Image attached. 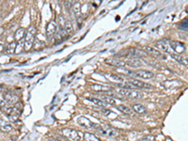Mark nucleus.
Listing matches in <instances>:
<instances>
[{
    "label": "nucleus",
    "mask_w": 188,
    "mask_h": 141,
    "mask_svg": "<svg viewBox=\"0 0 188 141\" xmlns=\"http://www.w3.org/2000/svg\"><path fill=\"white\" fill-rule=\"evenodd\" d=\"M119 72L120 73H124V74H126V75H133L134 74V72H132V71H130V70H127V69H124V67H122V68H119Z\"/></svg>",
    "instance_id": "obj_32"
},
{
    "label": "nucleus",
    "mask_w": 188,
    "mask_h": 141,
    "mask_svg": "<svg viewBox=\"0 0 188 141\" xmlns=\"http://www.w3.org/2000/svg\"><path fill=\"white\" fill-rule=\"evenodd\" d=\"M48 141H63V140H60V139H58V138H49Z\"/></svg>",
    "instance_id": "obj_34"
},
{
    "label": "nucleus",
    "mask_w": 188,
    "mask_h": 141,
    "mask_svg": "<svg viewBox=\"0 0 188 141\" xmlns=\"http://www.w3.org/2000/svg\"><path fill=\"white\" fill-rule=\"evenodd\" d=\"M135 77L137 78H142V79H145V80H149V79H152L153 78L154 74L153 73L150 72V71H146V70H140V71H137L135 73H134V74Z\"/></svg>",
    "instance_id": "obj_9"
},
{
    "label": "nucleus",
    "mask_w": 188,
    "mask_h": 141,
    "mask_svg": "<svg viewBox=\"0 0 188 141\" xmlns=\"http://www.w3.org/2000/svg\"><path fill=\"white\" fill-rule=\"evenodd\" d=\"M64 29H65V32L66 34L69 36L71 35L73 32V24L70 22V21H66L65 22V26H64Z\"/></svg>",
    "instance_id": "obj_25"
},
{
    "label": "nucleus",
    "mask_w": 188,
    "mask_h": 141,
    "mask_svg": "<svg viewBox=\"0 0 188 141\" xmlns=\"http://www.w3.org/2000/svg\"><path fill=\"white\" fill-rule=\"evenodd\" d=\"M35 37H36V27L34 26H31L26 35V39L24 40V47L26 51H29L34 43L35 40Z\"/></svg>",
    "instance_id": "obj_1"
},
{
    "label": "nucleus",
    "mask_w": 188,
    "mask_h": 141,
    "mask_svg": "<svg viewBox=\"0 0 188 141\" xmlns=\"http://www.w3.org/2000/svg\"><path fill=\"white\" fill-rule=\"evenodd\" d=\"M171 57L174 59H176L179 63H181V64H183V65H187V58L186 57H184V56H181V55H180V54H171Z\"/></svg>",
    "instance_id": "obj_20"
},
{
    "label": "nucleus",
    "mask_w": 188,
    "mask_h": 141,
    "mask_svg": "<svg viewBox=\"0 0 188 141\" xmlns=\"http://www.w3.org/2000/svg\"><path fill=\"white\" fill-rule=\"evenodd\" d=\"M133 111H134L135 113L139 114V115H143L147 113V109L144 106L140 105V104H134L133 106Z\"/></svg>",
    "instance_id": "obj_18"
},
{
    "label": "nucleus",
    "mask_w": 188,
    "mask_h": 141,
    "mask_svg": "<svg viewBox=\"0 0 188 141\" xmlns=\"http://www.w3.org/2000/svg\"><path fill=\"white\" fill-rule=\"evenodd\" d=\"M118 109L120 111V112H122L123 114H125V115H133V109L132 108H130V107H128L127 106H124V105H119L118 106Z\"/></svg>",
    "instance_id": "obj_21"
},
{
    "label": "nucleus",
    "mask_w": 188,
    "mask_h": 141,
    "mask_svg": "<svg viewBox=\"0 0 188 141\" xmlns=\"http://www.w3.org/2000/svg\"><path fill=\"white\" fill-rule=\"evenodd\" d=\"M17 42H18V43H17V45H16L15 52L18 54V53H21V52H22V48H23V46H24V39L21 40H19V41H17Z\"/></svg>",
    "instance_id": "obj_29"
},
{
    "label": "nucleus",
    "mask_w": 188,
    "mask_h": 141,
    "mask_svg": "<svg viewBox=\"0 0 188 141\" xmlns=\"http://www.w3.org/2000/svg\"><path fill=\"white\" fill-rule=\"evenodd\" d=\"M100 131L104 135L108 136L110 138H114V137H117L119 135V130H117L116 128H113V127H107L106 129L101 128Z\"/></svg>",
    "instance_id": "obj_13"
},
{
    "label": "nucleus",
    "mask_w": 188,
    "mask_h": 141,
    "mask_svg": "<svg viewBox=\"0 0 188 141\" xmlns=\"http://www.w3.org/2000/svg\"><path fill=\"white\" fill-rule=\"evenodd\" d=\"M170 47L177 53V54H182L185 51V46L183 43L176 40H169Z\"/></svg>",
    "instance_id": "obj_10"
},
{
    "label": "nucleus",
    "mask_w": 188,
    "mask_h": 141,
    "mask_svg": "<svg viewBox=\"0 0 188 141\" xmlns=\"http://www.w3.org/2000/svg\"><path fill=\"white\" fill-rule=\"evenodd\" d=\"M73 12L77 18V21H78V25H81V22H82V17H81V4L79 2H76L74 5H73Z\"/></svg>",
    "instance_id": "obj_15"
},
{
    "label": "nucleus",
    "mask_w": 188,
    "mask_h": 141,
    "mask_svg": "<svg viewBox=\"0 0 188 141\" xmlns=\"http://www.w3.org/2000/svg\"><path fill=\"white\" fill-rule=\"evenodd\" d=\"M15 48H16V44L15 42H11L8 44V46L6 47V53L7 54H13L15 52Z\"/></svg>",
    "instance_id": "obj_27"
},
{
    "label": "nucleus",
    "mask_w": 188,
    "mask_h": 141,
    "mask_svg": "<svg viewBox=\"0 0 188 141\" xmlns=\"http://www.w3.org/2000/svg\"><path fill=\"white\" fill-rule=\"evenodd\" d=\"M120 94L130 99H141L143 97V94L134 88H120Z\"/></svg>",
    "instance_id": "obj_3"
},
{
    "label": "nucleus",
    "mask_w": 188,
    "mask_h": 141,
    "mask_svg": "<svg viewBox=\"0 0 188 141\" xmlns=\"http://www.w3.org/2000/svg\"><path fill=\"white\" fill-rule=\"evenodd\" d=\"M33 45H34V48H35L36 50H39V49H41V48H42V44H41V42H40L38 39H36V40H34Z\"/></svg>",
    "instance_id": "obj_31"
},
{
    "label": "nucleus",
    "mask_w": 188,
    "mask_h": 141,
    "mask_svg": "<svg viewBox=\"0 0 188 141\" xmlns=\"http://www.w3.org/2000/svg\"><path fill=\"white\" fill-rule=\"evenodd\" d=\"M25 36H26V29L23 27H20L16 30V32L14 34V39L16 40V41H19V40H23Z\"/></svg>",
    "instance_id": "obj_19"
},
{
    "label": "nucleus",
    "mask_w": 188,
    "mask_h": 141,
    "mask_svg": "<svg viewBox=\"0 0 188 141\" xmlns=\"http://www.w3.org/2000/svg\"><path fill=\"white\" fill-rule=\"evenodd\" d=\"M154 140H155L154 136L149 135V136H146V137H144V138H142V139H140V140H138V141H154Z\"/></svg>",
    "instance_id": "obj_33"
},
{
    "label": "nucleus",
    "mask_w": 188,
    "mask_h": 141,
    "mask_svg": "<svg viewBox=\"0 0 188 141\" xmlns=\"http://www.w3.org/2000/svg\"><path fill=\"white\" fill-rule=\"evenodd\" d=\"M126 65H129V66L134 67V68H138V67H140L142 64H141L140 60L134 59H131V60H129L128 62H126Z\"/></svg>",
    "instance_id": "obj_26"
},
{
    "label": "nucleus",
    "mask_w": 188,
    "mask_h": 141,
    "mask_svg": "<svg viewBox=\"0 0 188 141\" xmlns=\"http://www.w3.org/2000/svg\"><path fill=\"white\" fill-rule=\"evenodd\" d=\"M77 123L84 127V128H87V129H96V130H101L102 127H100L98 124L96 123H93L91 120H89L88 119H87L86 117H79L77 119Z\"/></svg>",
    "instance_id": "obj_4"
},
{
    "label": "nucleus",
    "mask_w": 188,
    "mask_h": 141,
    "mask_svg": "<svg viewBox=\"0 0 188 141\" xmlns=\"http://www.w3.org/2000/svg\"><path fill=\"white\" fill-rule=\"evenodd\" d=\"M4 92L0 91V107L4 108L6 106V102H5V97H4Z\"/></svg>",
    "instance_id": "obj_30"
},
{
    "label": "nucleus",
    "mask_w": 188,
    "mask_h": 141,
    "mask_svg": "<svg viewBox=\"0 0 188 141\" xmlns=\"http://www.w3.org/2000/svg\"><path fill=\"white\" fill-rule=\"evenodd\" d=\"M0 130L3 131V132L8 133V132L12 131L13 128H12V126L9 122H7L6 120H4L2 119H0Z\"/></svg>",
    "instance_id": "obj_16"
},
{
    "label": "nucleus",
    "mask_w": 188,
    "mask_h": 141,
    "mask_svg": "<svg viewBox=\"0 0 188 141\" xmlns=\"http://www.w3.org/2000/svg\"><path fill=\"white\" fill-rule=\"evenodd\" d=\"M128 86L132 87L133 88H144V89H152L153 87L150 84H147L143 81H140L137 79H130L127 81Z\"/></svg>",
    "instance_id": "obj_6"
},
{
    "label": "nucleus",
    "mask_w": 188,
    "mask_h": 141,
    "mask_svg": "<svg viewBox=\"0 0 188 141\" xmlns=\"http://www.w3.org/2000/svg\"><path fill=\"white\" fill-rule=\"evenodd\" d=\"M22 104L19 102H17L14 106H12V109L9 113V118L12 121H17L22 112Z\"/></svg>",
    "instance_id": "obj_5"
},
{
    "label": "nucleus",
    "mask_w": 188,
    "mask_h": 141,
    "mask_svg": "<svg viewBox=\"0 0 188 141\" xmlns=\"http://www.w3.org/2000/svg\"><path fill=\"white\" fill-rule=\"evenodd\" d=\"M106 62V64H108L110 66H115L117 68H122V67L126 66V62L117 60V59H107Z\"/></svg>",
    "instance_id": "obj_17"
},
{
    "label": "nucleus",
    "mask_w": 188,
    "mask_h": 141,
    "mask_svg": "<svg viewBox=\"0 0 188 141\" xmlns=\"http://www.w3.org/2000/svg\"><path fill=\"white\" fill-rule=\"evenodd\" d=\"M144 53H147L149 55H153V56H155V57H159L161 56V52L158 51L156 48H153V47H151V46H144L141 48Z\"/></svg>",
    "instance_id": "obj_14"
},
{
    "label": "nucleus",
    "mask_w": 188,
    "mask_h": 141,
    "mask_svg": "<svg viewBox=\"0 0 188 141\" xmlns=\"http://www.w3.org/2000/svg\"><path fill=\"white\" fill-rule=\"evenodd\" d=\"M87 99H88V101H90L91 103L95 104V105H97V106H101V107H103V108H106V106H107L106 103H104L103 101H101L100 99H97V98L89 97V98H87Z\"/></svg>",
    "instance_id": "obj_23"
},
{
    "label": "nucleus",
    "mask_w": 188,
    "mask_h": 141,
    "mask_svg": "<svg viewBox=\"0 0 188 141\" xmlns=\"http://www.w3.org/2000/svg\"><path fill=\"white\" fill-rule=\"evenodd\" d=\"M84 140L85 141H101L97 136H95L92 134H89V133H86L84 134Z\"/></svg>",
    "instance_id": "obj_24"
},
{
    "label": "nucleus",
    "mask_w": 188,
    "mask_h": 141,
    "mask_svg": "<svg viewBox=\"0 0 188 141\" xmlns=\"http://www.w3.org/2000/svg\"><path fill=\"white\" fill-rule=\"evenodd\" d=\"M58 30V24L56 21H51L46 27V35L48 38H52Z\"/></svg>",
    "instance_id": "obj_12"
},
{
    "label": "nucleus",
    "mask_w": 188,
    "mask_h": 141,
    "mask_svg": "<svg viewBox=\"0 0 188 141\" xmlns=\"http://www.w3.org/2000/svg\"><path fill=\"white\" fill-rule=\"evenodd\" d=\"M112 81H115V82H118V83H124V79L117 74H114V73H110L107 75Z\"/></svg>",
    "instance_id": "obj_28"
},
{
    "label": "nucleus",
    "mask_w": 188,
    "mask_h": 141,
    "mask_svg": "<svg viewBox=\"0 0 188 141\" xmlns=\"http://www.w3.org/2000/svg\"><path fill=\"white\" fill-rule=\"evenodd\" d=\"M156 49L158 51H162V52H166V53H169L170 52V43L168 40H158L154 43Z\"/></svg>",
    "instance_id": "obj_7"
},
{
    "label": "nucleus",
    "mask_w": 188,
    "mask_h": 141,
    "mask_svg": "<svg viewBox=\"0 0 188 141\" xmlns=\"http://www.w3.org/2000/svg\"><path fill=\"white\" fill-rule=\"evenodd\" d=\"M90 88L95 92H109L112 91L113 88L109 86L101 85V84H91Z\"/></svg>",
    "instance_id": "obj_11"
},
{
    "label": "nucleus",
    "mask_w": 188,
    "mask_h": 141,
    "mask_svg": "<svg viewBox=\"0 0 188 141\" xmlns=\"http://www.w3.org/2000/svg\"><path fill=\"white\" fill-rule=\"evenodd\" d=\"M101 1H102V0H94V2H95L97 5H99L101 3Z\"/></svg>",
    "instance_id": "obj_36"
},
{
    "label": "nucleus",
    "mask_w": 188,
    "mask_h": 141,
    "mask_svg": "<svg viewBox=\"0 0 188 141\" xmlns=\"http://www.w3.org/2000/svg\"><path fill=\"white\" fill-rule=\"evenodd\" d=\"M3 49H4V45L2 43H0V52H2Z\"/></svg>",
    "instance_id": "obj_35"
},
{
    "label": "nucleus",
    "mask_w": 188,
    "mask_h": 141,
    "mask_svg": "<svg viewBox=\"0 0 188 141\" xmlns=\"http://www.w3.org/2000/svg\"><path fill=\"white\" fill-rule=\"evenodd\" d=\"M101 101H103L104 103H106V105H110V106H115L116 105V100L110 96L107 95H102L101 97Z\"/></svg>",
    "instance_id": "obj_22"
},
{
    "label": "nucleus",
    "mask_w": 188,
    "mask_h": 141,
    "mask_svg": "<svg viewBox=\"0 0 188 141\" xmlns=\"http://www.w3.org/2000/svg\"><path fill=\"white\" fill-rule=\"evenodd\" d=\"M62 135H64L66 138H68L71 141H82V134L78 131H75L73 129H69L65 128L60 131Z\"/></svg>",
    "instance_id": "obj_2"
},
{
    "label": "nucleus",
    "mask_w": 188,
    "mask_h": 141,
    "mask_svg": "<svg viewBox=\"0 0 188 141\" xmlns=\"http://www.w3.org/2000/svg\"><path fill=\"white\" fill-rule=\"evenodd\" d=\"M4 97H5V102H6V106H14L18 101L19 98L16 94L11 93V92H7L4 94Z\"/></svg>",
    "instance_id": "obj_8"
}]
</instances>
